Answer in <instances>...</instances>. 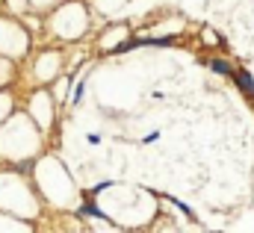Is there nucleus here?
Returning <instances> with one entry per match:
<instances>
[{
  "label": "nucleus",
  "mask_w": 254,
  "mask_h": 233,
  "mask_svg": "<svg viewBox=\"0 0 254 233\" xmlns=\"http://www.w3.org/2000/svg\"><path fill=\"white\" fill-rule=\"evenodd\" d=\"M234 83L246 92L249 101H254V83H252V74H249V71H237V74H234Z\"/></svg>",
  "instance_id": "nucleus-1"
},
{
  "label": "nucleus",
  "mask_w": 254,
  "mask_h": 233,
  "mask_svg": "<svg viewBox=\"0 0 254 233\" xmlns=\"http://www.w3.org/2000/svg\"><path fill=\"white\" fill-rule=\"evenodd\" d=\"M210 68H213V71H219V74H234V68H231V65H225V62H219V59H213V62H210Z\"/></svg>",
  "instance_id": "nucleus-2"
}]
</instances>
